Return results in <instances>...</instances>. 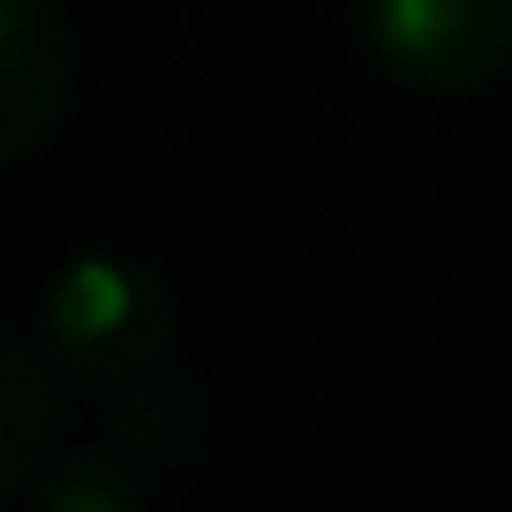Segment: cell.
<instances>
[{"mask_svg":"<svg viewBox=\"0 0 512 512\" xmlns=\"http://www.w3.org/2000/svg\"><path fill=\"white\" fill-rule=\"evenodd\" d=\"M61 369L121 415V445L196 452V407L174 392V294L128 256H76L38 302Z\"/></svg>","mask_w":512,"mask_h":512,"instance_id":"obj_1","label":"cell"},{"mask_svg":"<svg viewBox=\"0 0 512 512\" xmlns=\"http://www.w3.org/2000/svg\"><path fill=\"white\" fill-rule=\"evenodd\" d=\"M354 31L422 91H475L512 68V0H362Z\"/></svg>","mask_w":512,"mask_h":512,"instance_id":"obj_2","label":"cell"},{"mask_svg":"<svg viewBox=\"0 0 512 512\" xmlns=\"http://www.w3.org/2000/svg\"><path fill=\"white\" fill-rule=\"evenodd\" d=\"M68 106V23L53 0H0V159H31Z\"/></svg>","mask_w":512,"mask_h":512,"instance_id":"obj_3","label":"cell"},{"mask_svg":"<svg viewBox=\"0 0 512 512\" xmlns=\"http://www.w3.org/2000/svg\"><path fill=\"white\" fill-rule=\"evenodd\" d=\"M53 362L31 339L0 347V490H31L38 467L61 452V369Z\"/></svg>","mask_w":512,"mask_h":512,"instance_id":"obj_4","label":"cell"},{"mask_svg":"<svg viewBox=\"0 0 512 512\" xmlns=\"http://www.w3.org/2000/svg\"><path fill=\"white\" fill-rule=\"evenodd\" d=\"M31 505L38 512H128L136 505V475H128V452L98 445L61 460L46 482H31Z\"/></svg>","mask_w":512,"mask_h":512,"instance_id":"obj_5","label":"cell"}]
</instances>
